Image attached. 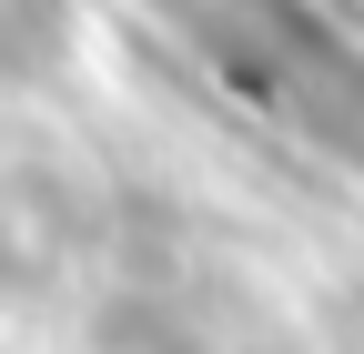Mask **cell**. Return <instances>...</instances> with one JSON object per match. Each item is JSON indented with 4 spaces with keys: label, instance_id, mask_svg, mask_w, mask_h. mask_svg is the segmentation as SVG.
<instances>
[{
    "label": "cell",
    "instance_id": "obj_1",
    "mask_svg": "<svg viewBox=\"0 0 364 354\" xmlns=\"http://www.w3.org/2000/svg\"><path fill=\"white\" fill-rule=\"evenodd\" d=\"M61 51V0H0V81Z\"/></svg>",
    "mask_w": 364,
    "mask_h": 354
}]
</instances>
